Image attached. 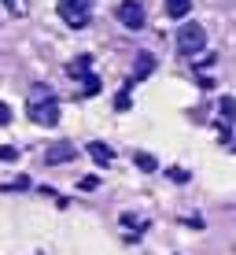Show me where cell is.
<instances>
[{"mask_svg": "<svg viewBox=\"0 0 236 255\" xmlns=\"http://www.w3.org/2000/svg\"><path fill=\"white\" fill-rule=\"evenodd\" d=\"M152 70H155V59L148 56V52H141V56H137V67H133V78H129V85H137L144 74H152Z\"/></svg>", "mask_w": 236, "mask_h": 255, "instance_id": "obj_6", "label": "cell"}, {"mask_svg": "<svg viewBox=\"0 0 236 255\" xmlns=\"http://www.w3.org/2000/svg\"><path fill=\"white\" fill-rule=\"evenodd\" d=\"M59 19L71 30H85L92 19V0H59Z\"/></svg>", "mask_w": 236, "mask_h": 255, "instance_id": "obj_1", "label": "cell"}, {"mask_svg": "<svg viewBox=\"0 0 236 255\" xmlns=\"http://www.w3.org/2000/svg\"><path fill=\"white\" fill-rule=\"evenodd\" d=\"M166 178L177 181V185H185V181H188V170H181V166H170V170H166Z\"/></svg>", "mask_w": 236, "mask_h": 255, "instance_id": "obj_14", "label": "cell"}, {"mask_svg": "<svg viewBox=\"0 0 236 255\" xmlns=\"http://www.w3.org/2000/svg\"><path fill=\"white\" fill-rule=\"evenodd\" d=\"M81 93L96 96V93H100V78H96V74H85V78H81Z\"/></svg>", "mask_w": 236, "mask_h": 255, "instance_id": "obj_12", "label": "cell"}, {"mask_svg": "<svg viewBox=\"0 0 236 255\" xmlns=\"http://www.w3.org/2000/svg\"><path fill=\"white\" fill-rule=\"evenodd\" d=\"M11 122V111H7V104H0V126H7Z\"/></svg>", "mask_w": 236, "mask_h": 255, "instance_id": "obj_16", "label": "cell"}, {"mask_svg": "<svg viewBox=\"0 0 236 255\" xmlns=\"http://www.w3.org/2000/svg\"><path fill=\"white\" fill-rule=\"evenodd\" d=\"M133 163L141 166V170H155V166H159V163H155V155H152V152H137V155H133Z\"/></svg>", "mask_w": 236, "mask_h": 255, "instance_id": "obj_10", "label": "cell"}, {"mask_svg": "<svg viewBox=\"0 0 236 255\" xmlns=\"http://www.w3.org/2000/svg\"><path fill=\"white\" fill-rule=\"evenodd\" d=\"M89 67H92L89 56H78L74 63H71V74H74V78H85V74H89Z\"/></svg>", "mask_w": 236, "mask_h": 255, "instance_id": "obj_9", "label": "cell"}, {"mask_svg": "<svg viewBox=\"0 0 236 255\" xmlns=\"http://www.w3.org/2000/svg\"><path fill=\"white\" fill-rule=\"evenodd\" d=\"M4 7H7L11 15H26V11H30V4H26V0H4Z\"/></svg>", "mask_w": 236, "mask_h": 255, "instance_id": "obj_13", "label": "cell"}, {"mask_svg": "<svg viewBox=\"0 0 236 255\" xmlns=\"http://www.w3.org/2000/svg\"><path fill=\"white\" fill-rule=\"evenodd\" d=\"M26 119L37 126H59V104L56 100H30L26 104Z\"/></svg>", "mask_w": 236, "mask_h": 255, "instance_id": "obj_3", "label": "cell"}, {"mask_svg": "<svg viewBox=\"0 0 236 255\" xmlns=\"http://www.w3.org/2000/svg\"><path fill=\"white\" fill-rule=\"evenodd\" d=\"M115 19L126 26V30H141V26L148 22V19H144V7L137 4V0H122V4L115 7Z\"/></svg>", "mask_w": 236, "mask_h": 255, "instance_id": "obj_4", "label": "cell"}, {"mask_svg": "<svg viewBox=\"0 0 236 255\" xmlns=\"http://www.w3.org/2000/svg\"><path fill=\"white\" fill-rule=\"evenodd\" d=\"M15 155H19V152H15V148H0V159H4V163H11Z\"/></svg>", "mask_w": 236, "mask_h": 255, "instance_id": "obj_15", "label": "cell"}, {"mask_svg": "<svg viewBox=\"0 0 236 255\" xmlns=\"http://www.w3.org/2000/svg\"><path fill=\"white\" fill-rule=\"evenodd\" d=\"M74 155H78V148H74V144H67V140H59V144H52L48 152H45V159L56 166V163H71Z\"/></svg>", "mask_w": 236, "mask_h": 255, "instance_id": "obj_5", "label": "cell"}, {"mask_svg": "<svg viewBox=\"0 0 236 255\" xmlns=\"http://www.w3.org/2000/svg\"><path fill=\"white\" fill-rule=\"evenodd\" d=\"M203 48H207V30H203L199 22H185V26L177 30V52L192 59V56H199Z\"/></svg>", "mask_w": 236, "mask_h": 255, "instance_id": "obj_2", "label": "cell"}, {"mask_svg": "<svg viewBox=\"0 0 236 255\" xmlns=\"http://www.w3.org/2000/svg\"><path fill=\"white\" fill-rule=\"evenodd\" d=\"M218 111H222V119L229 122V119L236 115V100H233V96H222V104H218Z\"/></svg>", "mask_w": 236, "mask_h": 255, "instance_id": "obj_11", "label": "cell"}, {"mask_svg": "<svg viewBox=\"0 0 236 255\" xmlns=\"http://www.w3.org/2000/svg\"><path fill=\"white\" fill-rule=\"evenodd\" d=\"M192 11V0H166V15L170 19H185Z\"/></svg>", "mask_w": 236, "mask_h": 255, "instance_id": "obj_8", "label": "cell"}, {"mask_svg": "<svg viewBox=\"0 0 236 255\" xmlns=\"http://www.w3.org/2000/svg\"><path fill=\"white\" fill-rule=\"evenodd\" d=\"M89 155H92V159L100 163V166H107L111 159H115V152H111V148L103 144V140H89Z\"/></svg>", "mask_w": 236, "mask_h": 255, "instance_id": "obj_7", "label": "cell"}]
</instances>
